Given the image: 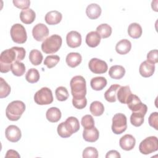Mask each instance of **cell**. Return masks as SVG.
Wrapping results in <instances>:
<instances>
[{
	"label": "cell",
	"mask_w": 158,
	"mask_h": 158,
	"mask_svg": "<svg viewBox=\"0 0 158 158\" xmlns=\"http://www.w3.org/2000/svg\"><path fill=\"white\" fill-rule=\"evenodd\" d=\"M25 54V49L22 47L14 46L3 51L0 56V72L7 73L11 70L13 63L23 60Z\"/></svg>",
	"instance_id": "6da1fadb"
},
{
	"label": "cell",
	"mask_w": 158,
	"mask_h": 158,
	"mask_svg": "<svg viewBox=\"0 0 158 158\" xmlns=\"http://www.w3.org/2000/svg\"><path fill=\"white\" fill-rule=\"evenodd\" d=\"M70 86L73 98L85 97L86 94V85L84 77L81 75L73 77L70 81Z\"/></svg>",
	"instance_id": "7a4b0ae2"
},
{
	"label": "cell",
	"mask_w": 158,
	"mask_h": 158,
	"mask_svg": "<svg viewBox=\"0 0 158 158\" xmlns=\"http://www.w3.org/2000/svg\"><path fill=\"white\" fill-rule=\"evenodd\" d=\"M25 110V105L21 101H14L10 102L6 109V115L10 121L18 120L24 111Z\"/></svg>",
	"instance_id": "3957f363"
},
{
	"label": "cell",
	"mask_w": 158,
	"mask_h": 158,
	"mask_svg": "<svg viewBox=\"0 0 158 158\" xmlns=\"http://www.w3.org/2000/svg\"><path fill=\"white\" fill-rule=\"evenodd\" d=\"M62 38L59 35H52L45 39L41 44V49L46 54H54L62 46Z\"/></svg>",
	"instance_id": "277c9868"
},
{
	"label": "cell",
	"mask_w": 158,
	"mask_h": 158,
	"mask_svg": "<svg viewBox=\"0 0 158 158\" xmlns=\"http://www.w3.org/2000/svg\"><path fill=\"white\" fill-rule=\"evenodd\" d=\"M158 149V140L157 138L154 136H151L146 138L139 144V152L144 155H148Z\"/></svg>",
	"instance_id": "5b68a950"
},
{
	"label": "cell",
	"mask_w": 158,
	"mask_h": 158,
	"mask_svg": "<svg viewBox=\"0 0 158 158\" xmlns=\"http://www.w3.org/2000/svg\"><path fill=\"white\" fill-rule=\"evenodd\" d=\"M34 101L38 105H48L53 102L52 91L47 88L43 87L34 95Z\"/></svg>",
	"instance_id": "8992f818"
},
{
	"label": "cell",
	"mask_w": 158,
	"mask_h": 158,
	"mask_svg": "<svg viewBox=\"0 0 158 158\" xmlns=\"http://www.w3.org/2000/svg\"><path fill=\"white\" fill-rule=\"evenodd\" d=\"M10 34L12 41L18 44L25 43L27 40L26 30L20 23H15L12 26Z\"/></svg>",
	"instance_id": "52a82bcc"
},
{
	"label": "cell",
	"mask_w": 158,
	"mask_h": 158,
	"mask_svg": "<svg viewBox=\"0 0 158 158\" xmlns=\"http://www.w3.org/2000/svg\"><path fill=\"white\" fill-rule=\"evenodd\" d=\"M127 128V120L125 115L122 113L115 114L112 118V130L115 135L123 133Z\"/></svg>",
	"instance_id": "ba28073f"
},
{
	"label": "cell",
	"mask_w": 158,
	"mask_h": 158,
	"mask_svg": "<svg viewBox=\"0 0 158 158\" xmlns=\"http://www.w3.org/2000/svg\"><path fill=\"white\" fill-rule=\"evenodd\" d=\"M88 67L89 70L94 73L102 74L107 71L108 67L107 63L99 59L93 58L88 63Z\"/></svg>",
	"instance_id": "9c48e42d"
},
{
	"label": "cell",
	"mask_w": 158,
	"mask_h": 158,
	"mask_svg": "<svg viewBox=\"0 0 158 158\" xmlns=\"http://www.w3.org/2000/svg\"><path fill=\"white\" fill-rule=\"evenodd\" d=\"M34 39L38 41H42L46 39L49 35V29L46 25L40 23L34 26L32 30Z\"/></svg>",
	"instance_id": "30bf717a"
},
{
	"label": "cell",
	"mask_w": 158,
	"mask_h": 158,
	"mask_svg": "<svg viewBox=\"0 0 158 158\" xmlns=\"http://www.w3.org/2000/svg\"><path fill=\"white\" fill-rule=\"evenodd\" d=\"M127 104L128 108L132 112H136L139 110H148L147 106L143 104L136 95L133 94H132L129 98Z\"/></svg>",
	"instance_id": "8fae6325"
},
{
	"label": "cell",
	"mask_w": 158,
	"mask_h": 158,
	"mask_svg": "<svg viewBox=\"0 0 158 158\" xmlns=\"http://www.w3.org/2000/svg\"><path fill=\"white\" fill-rule=\"evenodd\" d=\"M5 135L8 141L12 143H16L22 137V133L18 127L11 125L6 128Z\"/></svg>",
	"instance_id": "7c38bea8"
},
{
	"label": "cell",
	"mask_w": 158,
	"mask_h": 158,
	"mask_svg": "<svg viewBox=\"0 0 158 158\" xmlns=\"http://www.w3.org/2000/svg\"><path fill=\"white\" fill-rule=\"evenodd\" d=\"M66 41L70 48H78L81 44V34L77 31H71L66 36Z\"/></svg>",
	"instance_id": "4fadbf2b"
},
{
	"label": "cell",
	"mask_w": 158,
	"mask_h": 158,
	"mask_svg": "<svg viewBox=\"0 0 158 158\" xmlns=\"http://www.w3.org/2000/svg\"><path fill=\"white\" fill-rule=\"evenodd\" d=\"M136 144V139L134 136L130 134H127L121 137L119 140L120 148L125 151H130L133 149Z\"/></svg>",
	"instance_id": "5bb4252c"
},
{
	"label": "cell",
	"mask_w": 158,
	"mask_h": 158,
	"mask_svg": "<svg viewBox=\"0 0 158 158\" xmlns=\"http://www.w3.org/2000/svg\"><path fill=\"white\" fill-rule=\"evenodd\" d=\"M155 71V65L148 60L143 61L140 64L139 72L140 75L145 78L151 77Z\"/></svg>",
	"instance_id": "9a60e30c"
},
{
	"label": "cell",
	"mask_w": 158,
	"mask_h": 158,
	"mask_svg": "<svg viewBox=\"0 0 158 158\" xmlns=\"http://www.w3.org/2000/svg\"><path fill=\"white\" fill-rule=\"evenodd\" d=\"M64 122L65 128L71 135L77 132L80 129L79 121L75 117H69Z\"/></svg>",
	"instance_id": "2e32d148"
},
{
	"label": "cell",
	"mask_w": 158,
	"mask_h": 158,
	"mask_svg": "<svg viewBox=\"0 0 158 158\" xmlns=\"http://www.w3.org/2000/svg\"><path fill=\"white\" fill-rule=\"evenodd\" d=\"M99 136L98 130L93 127L91 128H85L83 131V138L88 142L94 143L96 141Z\"/></svg>",
	"instance_id": "e0dca14e"
},
{
	"label": "cell",
	"mask_w": 158,
	"mask_h": 158,
	"mask_svg": "<svg viewBox=\"0 0 158 158\" xmlns=\"http://www.w3.org/2000/svg\"><path fill=\"white\" fill-rule=\"evenodd\" d=\"M62 19V15L57 10H51L48 12L44 17L46 22L48 25H53L59 23Z\"/></svg>",
	"instance_id": "ac0fdd59"
},
{
	"label": "cell",
	"mask_w": 158,
	"mask_h": 158,
	"mask_svg": "<svg viewBox=\"0 0 158 158\" xmlns=\"http://www.w3.org/2000/svg\"><path fill=\"white\" fill-rule=\"evenodd\" d=\"M131 94L132 93L130 90L129 86L127 85L120 86L117 90V99L122 104H127L129 98Z\"/></svg>",
	"instance_id": "d6986e66"
},
{
	"label": "cell",
	"mask_w": 158,
	"mask_h": 158,
	"mask_svg": "<svg viewBox=\"0 0 158 158\" xmlns=\"http://www.w3.org/2000/svg\"><path fill=\"white\" fill-rule=\"evenodd\" d=\"M101 8L98 4L91 3L89 4L86 9V15L90 19H96L101 14Z\"/></svg>",
	"instance_id": "ffe728a7"
},
{
	"label": "cell",
	"mask_w": 158,
	"mask_h": 158,
	"mask_svg": "<svg viewBox=\"0 0 158 158\" xmlns=\"http://www.w3.org/2000/svg\"><path fill=\"white\" fill-rule=\"evenodd\" d=\"M36 18V14L31 9L22 10L20 13V19L25 24H31Z\"/></svg>",
	"instance_id": "44dd1931"
},
{
	"label": "cell",
	"mask_w": 158,
	"mask_h": 158,
	"mask_svg": "<svg viewBox=\"0 0 158 158\" xmlns=\"http://www.w3.org/2000/svg\"><path fill=\"white\" fill-rule=\"evenodd\" d=\"M131 48V42L127 39H123L119 41L115 46L116 52L121 55L127 54L130 52Z\"/></svg>",
	"instance_id": "7402d4cb"
},
{
	"label": "cell",
	"mask_w": 158,
	"mask_h": 158,
	"mask_svg": "<svg viewBox=\"0 0 158 158\" xmlns=\"http://www.w3.org/2000/svg\"><path fill=\"white\" fill-rule=\"evenodd\" d=\"M65 60L68 66L74 68L81 64L82 57L78 52H70L67 54Z\"/></svg>",
	"instance_id": "603a6c76"
},
{
	"label": "cell",
	"mask_w": 158,
	"mask_h": 158,
	"mask_svg": "<svg viewBox=\"0 0 158 158\" xmlns=\"http://www.w3.org/2000/svg\"><path fill=\"white\" fill-rule=\"evenodd\" d=\"M146 110H139L133 112L130 116V122L135 127H140L144 122V117L146 115Z\"/></svg>",
	"instance_id": "cb8c5ba5"
},
{
	"label": "cell",
	"mask_w": 158,
	"mask_h": 158,
	"mask_svg": "<svg viewBox=\"0 0 158 158\" xmlns=\"http://www.w3.org/2000/svg\"><path fill=\"white\" fill-rule=\"evenodd\" d=\"M62 114L59 109L56 107H52L48 109L46 113V117L48 121L52 123L57 122L61 118Z\"/></svg>",
	"instance_id": "d4e9b609"
},
{
	"label": "cell",
	"mask_w": 158,
	"mask_h": 158,
	"mask_svg": "<svg viewBox=\"0 0 158 158\" xmlns=\"http://www.w3.org/2000/svg\"><path fill=\"white\" fill-rule=\"evenodd\" d=\"M101 42V36L97 31H90L86 36V43L91 48H95L98 46Z\"/></svg>",
	"instance_id": "484cf974"
},
{
	"label": "cell",
	"mask_w": 158,
	"mask_h": 158,
	"mask_svg": "<svg viewBox=\"0 0 158 158\" xmlns=\"http://www.w3.org/2000/svg\"><path fill=\"white\" fill-rule=\"evenodd\" d=\"M125 73V68L119 65H115L112 66L109 70V75L110 78L115 80L121 79Z\"/></svg>",
	"instance_id": "4316f807"
},
{
	"label": "cell",
	"mask_w": 158,
	"mask_h": 158,
	"mask_svg": "<svg viewBox=\"0 0 158 158\" xmlns=\"http://www.w3.org/2000/svg\"><path fill=\"white\" fill-rule=\"evenodd\" d=\"M107 81L105 77H96L90 81V85L93 89L95 91H101L107 85Z\"/></svg>",
	"instance_id": "83f0119b"
},
{
	"label": "cell",
	"mask_w": 158,
	"mask_h": 158,
	"mask_svg": "<svg viewBox=\"0 0 158 158\" xmlns=\"http://www.w3.org/2000/svg\"><path fill=\"white\" fill-rule=\"evenodd\" d=\"M121 86L118 84L112 85L104 93L105 99L109 102H114L117 100V91Z\"/></svg>",
	"instance_id": "f1b7e54d"
},
{
	"label": "cell",
	"mask_w": 158,
	"mask_h": 158,
	"mask_svg": "<svg viewBox=\"0 0 158 158\" xmlns=\"http://www.w3.org/2000/svg\"><path fill=\"white\" fill-rule=\"evenodd\" d=\"M143 30L141 25L138 23H131L128 28V33L130 37L134 39H138L141 37Z\"/></svg>",
	"instance_id": "f546056e"
},
{
	"label": "cell",
	"mask_w": 158,
	"mask_h": 158,
	"mask_svg": "<svg viewBox=\"0 0 158 158\" xmlns=\"http://www.w3.org/2000/svg\"><path fill=\"white\" fill-rule=\"evenodd\" d=\"M90 112L94 116H101L104 111V107L103 104L98 101H95L91 102L89 106Z\"/></svg>",
	"instance_id": "4dcf8cb0"
},
{
	"label": "cell",
	"mask_w": 158,
	"mask_h": 158,
	"mask_svg": "<svg viewBox=\"0 0 158 158\" xmlns=\"http://www.w3.org/2000/svg\"><path fill=\"white\" fill-rule=\"evenodd\" d=\"M96 31L102 38L109 37L112 33V27L107 23L100 24L96 28Z\"/></svg>",
	"instance_id": "1f68e13d"
},
{
	"label": "cell",
	"mask_w": 158,
	"mask_h": 158,
	"mask_svg": "<svg viewBox=\"0 0 158 158\" xmlns=\"http://www.w3.org/2000/svg\"><path fill=\"white\" fill-rule=\"evenodd\" d=\"M43 56L41 52L37 49H32L29 54V60L33 65H38L41 64Z\"/></svg>",
	"instance_id": "d6a6232c"
},
{
	"label": "cell",
	"mask_w": 158,
	"mask_h": 158,
	"mask_svg": "<svg viewBox=\"0 0 158 158\" xmlns=\"http://www.w3.org/2000/svg\"><path fill=\"white\" fill-rule=\"evenodd\" d=\"M12 73L17 77L22 76L25 72V64L20 61H17L13 63L11 67Z\"/></svg>",
	"instance_id": "836d02e7"
},
{
	"label": "cell",
	"mask_w": 158,
	"mask_h": 158,
	"mask_svg": "<svg viewBox=\"0 0 158 158\" xmlns=\"http://www.w3.org/2000/svg\"><path fill=\"white\" fill-rule=\"evenodd\" d=\"M40 73L38 70L35 68H31L28 70L25 75L26 80L30 83H35L40 80Z\"/></svg>",
	"instance_id": "e575fe53"
},
{
	"label": "cell",
	"mask_w": 158,
	"mask_h": 158,
	"mask_svg": "<svg viewBox=\"0 0 158 158\" xmlns=\"http://www.w3.org/2000/svg\"><path fill=\"white\" fill-rule=\"evenodd\" d=\"M55 94L56 99L59 101H66L69 96L68 90L64 86L57 87L55 91Z\"/></svg>",
	"instance_id": "d590c367"
},
{
	"label": "cell",
	"mask_w": 158,
	"mask_h": 158,
	"mask_svg": "<svg viewBox=\"0 0 158 158\" xmlns=\"http://www.w3.org/2000/svg\"><path fill=\"white\" fill-rule=\"evenodd\" d=\"M10 86L2 78H0V98H6L10 93Z\"/></svg>",
	"instance_id": "8d00e7d4"
},
{
	"label": "cell",
	"mask_w": 158,
	"mask_h": 158,
	"mask_svg": "<svg viewBox=\"0 0 158 158\" xmlns=\"http://www.w3.org/2000/svg\"><path fill=\"white\" fill-rule=\"evenodd\" d=\"M60 60V57L57 55H49L44 60V64L48 68L51 69L55 67Z\"/></svg>",
	"instance_id": "74e56055"
},
{
	"label": "cell",
	"mask_w": 158,
	"mask_h": 158,
	"mask_svg": "<svg viewBox=\"0 0 158 158\" xmlns=\"http://www.w3.org/2000/svg\"><path fill=\"white\" fill-rule=\"evenodd\" d=\"M81 123L84 128H91L94 127V120L91 115H85L82 117Z\"/></svg>",
	"instance_id": "f35d334b"
},
{
	"label": "cell",
	"mask_w": 158,
	"mask_h": 158,
	"mask_svg": "<svg viewBox=\"0 0 158 158\" xmlns=\"http://www.w3.org/2000/svg\"><path fill=\"white\" fill-rule=\"evenodd\" d=\"M82 156L83 158H97L98 152L94 147H87L83 150Z\"/></svg>",
	"instance_id": "ab89813d"
},
{
	"label": "cell",
	"mask_w": 158,
	"mask_h": 158,
	"mask_svg": "<svg viewBox=\"0 0 158 158\" xmlns=\"http://www.w3.org/2000/svg\"><path fill=\"white\" fill-rule=\"evenodd\" d=\"M72 104L73 106L78 109H82L86 106L87 104V99L85 97L80 98H73L72 99Z\"/></svg>",
	"instance_id": "60d3db41"
},
{
	"label": "cell",
	"mask_w": 158,
	"mask_h": 158,
	"mask_svg": "<svg viewBox=\"0 0 158 158\" xmlns=\"http://www.w3.org/2000/svg\"><path fill=\"white\" fill-rule=\"evenodd\" d=\"M148 122L151 127L155 130H158V113L157 112H152L149 117Z\"/></svg>",
	"instance_id": "b9f144b4"
},
{
	"label": "cell",
	"mask_w": 158,
	"mask_h": 158,
	"mask_svg": "<svg viewBox=\"0 0 158 158\" xmlns=\"http://www.w3.org/2000/svg\"><path fill=\"white\" fill-rule=\"evenodd\" d=\"M57 133L58 135L63 138H69L70 136H72L67 130V129L65 128V126H64V122H61L60 123H59L57 126Z\"/></svg>",
	"instance_id": "7bdbcfd3"
},
{
	"label": "cell",
	"mask_w": 158,
	"mask_h": 158,
	"mask_svg": "<svg viewBox=\"0 0 158 158\" xmlns=\"http://www.w3.org/2000/svg\"><path fill=\"white\" fill-rule=\"evenodd\" d=\"M12 2L15 7L22 10L28 9L30 5V1L29 0H13Z\"/></svg>",
	"instance_id": "ee69618b"
},
{
	"label": "cell",
	"mask_w": 158,
	"mask_h": 158,
	"mask_svg": "<svg viewBox=\"0 0 158 158\" xmlns=\"http://www.w3.org/2000/svg\"><path fill=\"white\" fill-rule=\"evenodd\" d=\"M147 60L152 64H156L158 62V51L157 49L150 51L147 54Z\"/></svg>",
	"instance_id": "f6af8a7d"
},
{
	"label": "cell",
	"mask_w": 158,
	"mask_h": 158,
	"mask_svg": "<svg viewBox=\"0 0 158 158\" xmlns=\"http://www.w3.org/2000/svg\"><path fill=\"white\" fill-rule=\"evenodd\" d=\"M120 154L115 150H110L108 151L106 155V158H120Z\"/></svg>",
	"instance_id": "bcb514c9"
},
{
	"label": "cell",
	"mask_w": 158,
	"mask_h": 158,
	"mask_svg": "<svg viewBox=\"0 0 158 158\" xmlns=\"http://www.w3.org/2000/svg\"><path fill=\"white\" fill-rule=\"evenodd\" d=\"M6 157H20V156L19 154V153L13 149H9L7 151L6 156Z\"/></svg>",
	"instance_id": "7dc6e473"
}]
</instances>
